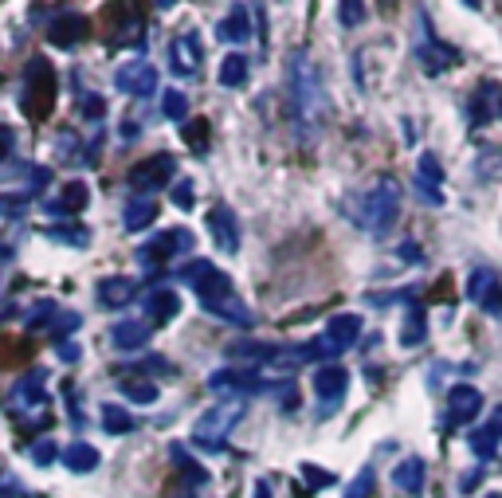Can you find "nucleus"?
Listing matches in <instances>:
<instances>
[{
	"mask_svg": "<svg viewBox=\"0 0 502 498\" xmlns=\"http://www.w3.org/2000/svg\"><path fill=\"white\" fill-rule=\"evenodd\" d=\"M177 275L197 291L200 306H205L212 318H220V322H228V326H240V330L256 326V314L247 311L244 299L232 287V275H224L217 263H208V259H193V263H185Z\"/></svg>",
	"mask_w": 502,
	"mask_h": 498,
	"instance_id": "1",
	"label": "nucleus"
},
{
	"mask_svg": "<svg viewBox=\"0 0 502 498\" xmlns=\"http://www.w3.org/2000/svg\"><path fill=\"white\" fill-rule=\"evenodd\" d=\"M286 91H291L294 122L314 134V129L330 118L333 102H330L326 82H322L318 63H314V59H310L306 52H294V55H291V63H286Z\"/></svg>",
	"mask_w": 502,
	"mask_h": 498,
	"instance_id": "2",
	"label": "nucleus"
},
{
	"mask_svg": "<svg viewBox=\"0 0 502 498\" xmlns=\"http://www.w3.org/2000/svg\"><path fill=\"white\" fill-rule=\"evenodd\" d=\"M47 369L24 373L8 393V412L24 432H47L52 428V397H47Z\"/></svg>",
	"mask_w": 502,
	"mask_h": 498,
	"instance_id": "3",
	"label": "nucleus"
},
{
	"mask_svg": "<svg viewBox=\"0 0 502 498\" xmlns=\"http://www.w3.org/2000/svg\"><path fill=\"white\" fill-rule=\"evenodd\" d=\"M55 94H59V75H55L52 59L32 55L20 75V94H16L20 114L32 118V122H43V118L55 110Z\"/></svg>",
	"mask_w": 502,
	"mask_h": 498,
	"instance_id": "4",
	"label": "nucleus"
},
{
	"mask_svg": "<svg viewBox=\"0 0 502 498\" xmlns=\"http://www.w3.org/2000/svg\"><path fill=\"white\" fill-rule=\"evenodd\" d=\"M397 212H401V188H397V181H392V177H377V181L362 193V200H357L353 220L362 224L369 235H385L392 224H397Z\"/></svg>",
	"mask_w": 502,
	"mask_h": 498,
	"instance_id": "5",
	"label": "nucleus"
},
{
	"mask_svg": "<svg viewBox=\"0 0 502 498\" xmlns=\"http://www.w3.org/2000/svg\"><path fill=\"white\" fill-rule=\"evenodd\" d=\"M244 412H247L244 400H224V405L208 408L205 417L197 420V428H193V444L205 447L208 455L224 452V447H228V432H236V424H240Z\"/></svg>",
	"mask_w": 502,
	"mask_h": 498,
	"instance_id": "6",
	"label": "nucleus"
},
{
	"mask_svg": "<svg viewBox=\"0 0 502 498\" xmlns=\"http://www.w3.org/2000/svg\"><path fill=\"white\" fill-rule=\"evenodd\" d=\"M208 388H212V393H228L232 400L263 397V393H283L286 400H294V397H298L291 381L275 385V381H267V377H259L256 369H217V373L208 377Z\"/></svg>",
	"mask_w": 502,
	"mask_h": 498,
	"instance_id": "7",
	"label": "nucleus"
},
{
	"mask_svg": "<svg viewBox=\"0 0 502 498\" xmlns=\"http://www.w3.org/2000/svg\"><path fill=\"white\" fill-rule=\"evenodd\" d=\"M357 338H362V318L357 314H333L326 330L314 338V350H318V361L322 365H330V361H338L345 350H353L357 346Z\"/></svg>",
	"mask_w": 502,
	"mask_h": 498,
	"instance_id": "8",
	"label": "nucleus"
},
{
	"mask_svg": "<svg viewBox=\"0 0 502 498\" xmlns=\"http://www.w3.org/2000/svg\"><path fill=\"white\" fill-rule=\"evenodd\" d=\"M416 63H420L428 75H444L459 63V52L451 43H444L439 35L432 32V20L420 16V43H416Z\"/></svg>",
	"mask_w": 502,
	"mask_h": 498,
	"instance_id": "9",
	"label": "nucleus"
},
{
	"mask_svg": "<svg viewBox=\"0 0 502 498\" xmlns=\"http://www.w3.org/2000/svg\"><path fill=\"white\" fill-rule=\"evenodd\" d=\"M188 247H193V232H188V228L158 232L150 244H141V247H138V263H141V267H150V271H161L173 255L188 252Z\"/></svg>",
	"mask_w": 502,
	"mask_h": 498,
	"instance_id": "10",
	"label": "nucleus"
},
{
	"mask_svg": "<svg viewBox=\"0 0 502 498\" xmlns=\"http://www.w3.org/2000/svg\"><path fill=\"white\" fill-rule=\"evenodd\" d=\"M173 177H177V158H173V153H153V158H146L141 165L130 169V185L138 188V196H150V193H158V188H165V185L173 188Z\"/></svg>",
	"mask_w": 502,
	"mask_h": 498,
	"instance_id": "11",
	"label": "nucleus"
},
{
	"mask_svg": "<svg viewBox=\"0 0 502 498\" xmlns=\"http://www.w3.org/2000/svg\"><path fill=\"white\" fill-rule=\"evenodd\" d=\"M114 87L122 94H130V99H150V94L158 91V67H153L146 55L130 59V63H122L114 71Z\"/></svg>",
	"mask_w": 502,
	"mask_h": 498,
	"instance_id": "12",
	"label": "nucleus"
},
{
	"mask_svg": "<svg viewBox=\"0 0 502 498\" xmlns=\"http://www.w3.org/2000/svg\"><path fill=\"white\" fill-rule=\"evenodd\" d=\"M479 412H483V393H479V388H475V385H456L448 393L444 428H463V424H471Z\"/></svg>",
	"mask_w": 502,
	"mask_h": 498,
	"instance_id": "13",
	"label": "nucleus"
},
{
	"mask_svg": "<svg viewBox=\"0 0 502 498\" xmlns=\"http://www.w3.org/2000/svg\"><path fill=\"white\" fill-rule=\"evenodd\" d=\"M208 232H212V244L220 247L224 255H236L240 252V224H236V212L228 205H217V208H208Z\"/></svg>",
	"mask_w": 502,
	"mask_h": 498,
	"instance_id": "14",
	"label": "nucleus"
},
{
	"mask_svg": "<svg viewBox=\"0 0 502 498\" xmlns=\"http://www.w3.org/2000/svg\"><path fill=\"white\" fill-rule=\"evenodd\" d=\"M87 32H91V20L87 16H79V12H59L55 20H47V43L52 47H75L79 40H87Z\"/></svg>",
	"mask_w": 502,
	"mask_h": 498,
	"instance_id": "15",
	"label": "nucleus"
},
{
	"mask_svg": "<svg viewBox=\"0 0 502 498\" xmlns=\"http://www.w3.org/2000/svg\"><path fill=\"white\" fill-rule=\"evenodd\" d=\"M141 314H146V322L158 330V326H169L177 314H181V299H177L173 287H161V291H150L146 299H141Z\"/></svg>",
	"mask_w": 502,
	"mask_h": 498,
	"instance_id": "16",
	"label": "nucleus"
},
{
	"mask_svg": "<svg viewBox=\"0 0 502 498\" xmlns=\"http://www.w3.org/2000/svg\"><path fill=\"white\" fill-rule=\"evenodd\" d=\"M200 67V35L197 32H185V35H173L169 43V71L173 75H197Z\"/></svg>",
	"mask_w": 502,
	"mask_h": 498,
	"instance_id": "17",
	"label": "nucleus"
},
{
	"mask_svg": "<svg viewBox=\"0 0 502 498\" xmlns=\"http://www.w3.org/2000/svg\"><path fill=\"white\" fill-rule=\"evenodd\" d=\"M416 188H420V196L428 200V205H444V193H439V185H444V165H439V158L432 149L420 153V161H416Z\"/></svg>",
	"mask_w": 502,
	"mask_h": 498,
	"instance_id": "18",
	"label": "nucleus"
},
{
	"mask_svg": "<svg viewBox=\"0 0 502 498\" xmlns=\"http://www.w3.org/2000/svg\"><path fill=\"white\" fill-rule=\"evenodd\" d=\"M314 388H318L322 400H330L326 412H333L342 405L345 388H350V373H345L338 361H330V365H322V369H314Z\"/></svg>",
	"mask_w": 502,
	"mask_h": 498,
	"instance_id": "19",
	"label": "nucleus"
},
{
	"mask_svg": "<svg viewBox=\"0 0 502 498\" xmlns=\"http://www.w3.org/2000/svg\"><path fill=\"white\" fill-rule=\"evenodd\" d=\"M87 200H91L87 181H71V185L63 188V196L43 200V212H47V216H55V220H67V216H75V212L87 208Z\"/></svg>",
	"mask_w": 502,
	"mask_h": 498,
	"instance_id": "20",
	"label": "nucleus"
},
{
	"mask_svg": "<svg viewBox=\"0 0 502 498\" xmlns=\"http://www.w3.org/2000/svg\"><path fill=\"white\" fill-rule=\"evenodd\" d=\"M424 483H428V464L420 455H409V459H401V464L392 467V487L404 491V494H420Z\"/></svg>",
	"mask_w": 502,
	"mask_h": 498,
	"instance_id": "21",
	"label": "nucleus"
},
{
	"mask_svg": "<svg viewBox=\"0 0 502 498\" xmlns=\"http://www.w3.org/2000/svg\"><path fill=\"white\" fill-rule=\"evenodd\" d=\"M251 8L247 5H236V8H228V16L220 20V28H217V35L224 43H232V47H240V43H247L251 40Z\"/></svg>",
	"mask_w": 502,
	"mask_h": 498,
	"instance_id": "22",
	"label": "nucleus"
},
{
	"mask_svg": "<svg viewBox=\"0 0 502 498\" xmlns=\"http://www.w3.org/2000/svg\"><path fill=\"white\" fill-rule=\"evenodd\" d=\"M134 294H138V283L126 279V275H111V279L99 283V302L106 311H122V306L134 302Z\"/></svg>",
	"mask_w": 502,
	"mask_h": 498,
	"instance_id": "23",
	"label": "nucleus"
},
{
	"mask_svg": "<svg viewBox=\"0 0 502 498\" xmlns=\"http://www.w3.org/2000/svg\"><path fill=\"white\" fill-rule=\"evenodd\" d=\"M150 338H153V326L141 322V318H126V322H118L111 330V341L118 350H146Z\"/></svg>",
	"mask_w": 502,
	"mask_h": 498,
	"instance_id": "24",
	"label": "nucleus"
},
{
	"mask_svg": "<svg viewBox=\"0 0 502 498\" xmlns=\"http://www.w3.org/2000/svg\"><path fill=\"white\" fill-rule=\"evenodd\" d=\"M153 220H158V200L153 196H130L126 200V208H122L126 232H141V228H150Z\"/></svg>",
	"mask_w": 502,
	"mask_h": 498,
	"instance_id": "25",
	"label": "nucleus"
},
{
	"mask_svg": "<svg viewBox=\"0 0 502 498\" xmlns=\"http://www.w3.org/2000/svg\"><path fill=\"white\" fill-rule=\"evenodd\" d=\"M63 464H67L71 475H91V471L102 464V455H99V447H91V444L75 440V444H67V447H63Z\"/></svg>",
	"mask_w": 502,
	"mask_h": 498,
	"instance_id": "26",
	"label": "nucleus"
},
{
	"mask_svg": "<svg viewBox=\"0 0 502 498\" xmlns=\"http://www.w3.org/2000/svg\"><path fill=\"white\" fill-rule=\"evenodd\" d=\"M279 350H283V346H275V341H232V346H228V358L271 365L275 358H279Z\"/></svg>",
	"mask_w": 502,
	"mask_h": 498,
	"instance_id": "27",
	"label": "nucleus"
},
{
	"mask_svg": "<svg viewBox=\"0 0 502 498\" xmlns=\"http://www.w3.org/2000/svg\"><path fill=\"white\" fill-rule=\"evenodd\" d=\"M169 455H173V464H177V475H181V479L188 483V491H197V487H205V483H208V471L200 467L181 444H173V452H169Z\"/></svg>",
	"mask_w": 502,
	"mask_h": 498,
	"instance_id": "28",
	"label": "nucleus"
},
{
	"mask_svg": "<svg viewBox=\"0 0 502 498\" xmlns=\"http://www.w3.org/2000/svg\"><path fill=\"white\" fill-rule=\"evenodd\" d=\"M118 393L126 400H134V405H153L158 400V385L150 377H118Z\"/></svg>",
	"mask_w": 502,
	"mask_h": 498,
	"instance_id": "29",
	"label": "nucleus"
},
{
	"mask_svg": "<svg viewBox=\"0 0 502 498\" xmlns=\"http://www.w3.org/2000/svg\"><path fill=\"white\" fill-rule=\"evenodd\" d=\"M247 71H251L247 55H240V52L224 55V63H220V87H228V91L244 87V82H247Z\"/></svg>",
	"mask_w": 502,
	"mask_h": 498,
	"instance_id": "30",
	"label": "nucleus"
},
{
	"mask_svg": "<svg viewBox=\"0 0 502 498\" xmlns=\"http://www.w3.org/2000/svg\"><path fill=\"white\" fill-rule=\"evenodd\" d=\"M424 338H428V318H424V306H412L409 318H404V326H401V346H404V350H416Z\"/></svg>",
	"mask_w": 502,
	"mask_h": 498,
	"instance_id": "31",
	"label": "nucleus"
},
{
	"mask_svg": "<svg viewBox=\"0 0 502 498\" xmlns=\"http://www.w3.org/2000/svg\"><path fill=\"white\" fill-rule=\"evenodd\" d=\"M498 440H502V436L495 432V424H483V428H475V432H471V440H468V444H471V452L487 464V459H495Z\"/></svg>",
	"mask_w": 502,
	"mask_h": 498,
	"instance_id": "32",
	"label": "nucleus"
},
{
	"mask_svg": "<svg viewBox=\"0 0 502 498\" xmlns=\"http://www.w3.org/2000/svg\"><path fill=\"white\" fill-rule=\"evenodd\" d=\"M102 428L111 436H130V432H134V417H130L122 405H106L102 408Z\"/></svg>",
	"mask_w": 502,
	"mask_h": 498,
	"instance_id": "33",
	"label": "nucleus"
},
{
	"mask_svg": "<svg viewBox=\"0 0 502 498\" xmlns=\"http://www.w3.org/2000/svg\"><path fill=\"white\" fill-rule=\"evenodd\" d=\"M161 110H165V118L169 122H177V126H185L188 122V99H185V91H165V99H161Z\"/></svg>",
	"mask_w": 502,
	"mask_h": 498,
	"instance_id": "34",
	"label": "nucleus"
},
{
	"mask_svg": "<svg viewBox=\"0 0 502 498\" xmlns=\"http://www.w3.org/2000/svg\"><path fill=\"white\" fill-rule=\"evenodd\" d=\"M181 138L193 146V153H205L208 149V122L205 118H188V122L181 126Z\"/></svg>",
	"mask_w": 502,
	"mask_h": 498,
	"instance_id": "35",
	"label": "nucleus"
},
{
	"mask_svg": "<svg viewBox=\"0 0 502 498\" xmlns=\"http://www.w3.org/2000/svg\"><path fill=\"white\" fill-rule=\"evenodd\" d=\"M298 475H303V483H306V494H314V491H322V487H333V471H322V467H314V464H298Z\"/></svg>",
	"mask_w": 502,
	"mask_h": 498,
	"instance_id": "36",
	"label": "nucleus"
},
{
	"mask_svg": "<svg viewBox=\"0 0 502 498\" xmlns=\"http://www.w3.org/2000/svg\"><path fill=\"white\" fill-rule=\"evenodd\" d=\"M28 455H32V464H35V467H47V464H55V459H63V452H59V444L52 440V436L35 440V444L28 447Z\"/></svg>",
	"mask_w": 502,
	"mask_h": 498,
	"instance_id": "37",
	"label": "nucleus"
},
{
	"mask_svg": "<svg viewBox=\"0 0 502 498\" xmlns=\"http://www.w3.org/2000/svg\"><path fill=\"white\" fill-rule=\"evenodd\" d=\"M495 287H498V275H495V271H483V267H479V271L471 275V283H468V294H471V299H479V302H483Z\"/></svg>",
	"mask_w": 502,
	"mask_h": 498,
	"instance_id": "38",
	"label": "nucleus"
},
{
	"mask_svg": "<svg viewBox=\"0 0 502 498\" xmlns=\"http://www.w3.org/2000/svg\"><path fill=\"white\" fill-rule=\"evenodd\" d=\"M47 240H67L71 247H87L91 240V232L87 228H79V224H71V228H43Z\"/></svg>",
	"mask_w": 502,
	"mask_h": 498,
	"instance_id": "39",
	"label": "nucleus"
},
{
	"mask_svg": "<svg viewBox=\"0 0 502 498\" xmlns=\"http://www.w3.org/2000/svg\"><path fill=\"white\" fill-rule=\"evenodd\" d=\"M52 318H59V302L47 299V302H35V311H32L28 318H24V326H28V330H40L43 322L52 326Z\"/></svg>",
	"mask_w": 502,
	"mask_h": 498,
	"instance_id": "40",
	"label": "nucleus"
},
{
	"mask_svg": "<svg viewBox=\"0 0 502 498\" xmlns=\"http://www.w3.org/2000/svg\"><path fill=\"white\" fill-rule=\"evenodd\" d=\"M79 110H82V118H91V122H99V118L106 114V102H102L94 91H79Z\"/></svg>",
	"mask_w": 502,
	"mask_h": 498,
	"instance_id": "41",
	"label": "nucleus"
},
{
	"mask_svg": "<svg viewBox=\"0 0 502 498\" xmlns=\"http://www.w3.org/2000/svg\"><path fill=\"white\" fill-rule=\"evenodd\" d=\"M365 5H357V0H345V5H338V20H342V28H357V24L365 20Z\"/></svg>",
	"mask_w": 502,
	"mask_h": 498,
	"instance_id": "42",
	"label": "nucleus"
},
{
	"mask_svg": "<svg viewBox=\"0 0 502 498\" xmlns=\"http://www.w3.org/2000/svg\"><path fill=\"white\" fill-rule=\"evenodd\" d=\"M24 208H28V193H8V196H0V216H5V220L20 216Z\"/></svg>",
	"mask_w": 502,
	"mask_h": 498,
	"instance_id": "43",
	"label": "nucleus"
},
{
	"mask_svg": "<svg viewBox=\"0 0 502 498\" xmlns=\"http://www.w3.org/2000/svg\"><path fill=\"white\" fill-rule=\"evenodd\" d=\"M369 491H373V467H365L362 475H357L350 483V491H345V498H369Z\"/></svg>",
	"mask_w": 502,
	"mask_h": 498,
	"instance_id": "44",
	"label": "nucleus"
},
{
	"mask_svg": "<svg viewBox=\"0 0 502 498\" xmlns=\"http://www.w3.org/2000/svg\"><path fill=\"white\" fill-rule=\"evenodd\" d=\"M173 205L177 208H193V181H188V177L173 181Z\"/></svg>",
	"mask_w": 502,
	"mask_h": 498,
	"instance_id": "45",
	"label": "nucleus"
},
{
	"mask_svg": "<svg viewBox=\"0 0 502 498\" xmlns=\"http://www.w3.org/2000/svg\"><path fill=\"white\" fill-rule=\"evenodd\" d=\"M12 153H16V129H12V126H0V165H8Z\"/></svg>",
	"mask_w": 502,
	"mask_h": 498,
	"instance_id": "46",
	"label": "nucleus"
},
{
	"mask_svg": "<svg viewBox=\"0 0 502 498\" xmlns=\"http://www.w3.org/2000/svg\"><path fill=\"white\" fill-rule=\"evenodd\" d=\"M397 255L404 259V263H420V259H424V252L416 247V240H404V244L397 247Z\"/></svg>",
	"mask_w": 502,
	"mask_h": 498,
	"instance_id": "47",
	"label": "nucleus"
},
{
	"mask_svg": "<svg viewBox=\"0 0 502 498\" xmlns=\"http://www.w3.org/2000/svg\"><path fill=\"white\" fill-rule=\"evenodd\" d=\"M483 311L495 314V318H502V287H495L491 294H487V299H483Z\"/></svg>",
	"mask_w": 502,
	"mask_h": 498,
	"instance_id": "48",
	"label": "nucleus"
},
{
	"mask_svg": "<svg viewBox=\"0 0 502 498\" xmlns=\"http://www.w3.org/2000/svg\"><path fill=\"white\" fill-rule=\"evenodd\" d=\"M0 498H24L20 483H0Z\"/></svg>",
	"mask_w": 502,
	"mask_h": 498,
	"instance_id": "49",
	"label": "nucleus"
},
{
	"mask_svg": "<svg viewBox=\"0 0 502 498\" xmlns=\"http://www.w3.org/2000/svg\"><path fill=\"white\" fill-rule=\"evenodd\" d=\"M55 350H59V358H63V361H79L82 358L79 346H55Z\"/></svg>",
	"mask_w": 502,
	"mask_h": 498,
	"instance_id": "50",
	"label": "nucleus"
},
{
	"mask_svg": "<svg viewBox=\"0 0 502 498\" xmlns=\"http://www.w3.org/2000/svg\"><path fill=\"white\" fill-rule=\"evenodd\" d=\"M256 498H271V487H267V479H256Z\"/></svg>",
	"mask_w": 502,
	"mask_h": 498,
	"instance_id": "51",
	"label": "nucleus"
},
{
	"mask_svg": "<svg viewBox=\"0 0 502 498\" xmlns=\"http://www.w3.org/2000/svg\"><path fill=\"white\" fill-rule=\"evenodd\" d=\"M491 424H495V432H498V436H502V405H498V408H495V417H491Z\"/></svg>",
	"mask_w": 502,
	"mask_h": 498,
	"instance_id": "52",
	"label": "nucleus"
},
{
	"mask_svg": "<svg viewBox=\"0 0 502 498\" xmlns=\"http://www.w3.org/2000/svg\"><path fill=\"white\" fill-rule=\"evenodd\" d=\"M487 498H502V491H491V494H487Z\"/></svg>",
	"mask_w": 502,
	"mask_h": 498,
	"instance_id": "53",
	"label": "nucleus"
},
{
	"mask_svg": "<svg viewBox=\"0 0 502 498\" xmlns=\"http://www.w3.org/2000/svg\"><path fill=\"white\" fill-rule=\"evenodd\" d=\"M498 118H502V106H498Z\"/></svg>",
	"mask_w": 502,
	"mask_h": 498,
	"instance_id": "54",
	"label": "nucleus"
},
{
	"mask_svg": "<svg viewBox=\"0 0 502 498\" xmlns=\"http://www.w3.org/2000/svg\"><path fill=\"white\" fill-rule=\"evenodd\" d=\"M0 314H8V311H0Z\"/></svg>",
	"mask_w": 502,
	"mask_h": 498,
	"instance_id": "55",
	"label": "nucleus"
}]
</instances>
